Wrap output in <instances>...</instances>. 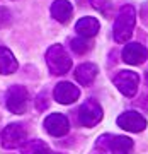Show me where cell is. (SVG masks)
Returning a JSON list of instances; mask_svg holds the SVG:
<instances>
[{"mask_svg":"<svg viewBox=\"0 0 148 154\" xmlns=\"http://www.w3.org/2000/svg\"><path fill=\"white\" fill-rule=\"evenodd\" d=\"M33 154H58V152H53V151H49V149L46 147V146H41V147L36 149V151H34Z\"/></svg>","mask_w":148,"mask_h":154,"instance_id":"obj_19","label":"cell"},{"mask_svg":"<svg viewBox=\"0 0 148 154\" xmlns=\"http://www.w3.org/2000/svg\"><path fill=\"white\" fill-rule=\"evenodd\" d=\"M135 22H136V11L133 5H124L119 11L118 17L114 21V39L118 43H126L131 38L133 29H135Z\"/></svg>","mask_w":148,"mask_h":154,"instance_id":"obj_1","label":"cell"},{"mask_svg":"<svg viewBox=\"0 0 148 154\" xmlns=\"http://www.w3.org/2000/svg\"><path fill=\"white\" fill-rule=\"evenodd\" d=\"M118 125L123 130H128V132H141L147 127V120L138 111H124L118 118Z\"/></svg>","mask_w":148,"mask_h":154,"instance_id":"obj_8","label":"cell"},{"mask_svg":"<svg viewBox=\"0 0 148 154\" xmlns=\"http://www.w3.org/2000/svg\"><path fill=\"white\" fill-rule=\"evenodd\" d=\"M26 128L24 125L21 123H10L7 125L4 130H2V146L5 149H16V147H21L22 144L26 142Z\"/></svg>","mask_w":148,"mask_h":154,"instance_id":"obj_3","label":"cell"},{"mask_svg":"<svg viewBox=\"0 0 148 154\" xmlns=\"http://www.w3.org/2000/svg\"><path fill=\"white\" fill-rule=\"evenodd\" d=\"M99 28L100 26H99V21L95 17H82L77 22V26H75L77 33L82 38H92V36H95L99 33Z\"/></svg>","mask_w":148,"mask_h":154,"instance_id":"obj_12","label":"cell"},{"mask_svg":"<svg viewBox=\"0 0 148 154\" xmlns=\"http://www.w3.org/2000/svg\"><path fill=\"white\" fill-rule=\"evenodd\" d=\"M16 70H17V60L14 57V53L9 48L0 46V74L9 75V74H12Z\"/></svg>","mask_w":148,"mask_h":154,"instance_id":"obj_14","label":"cell"},{"mask_svg":"<svg viewBox=\"0 0 148 154\" xmlns=\"http://www.w3.org/2000/svg\"><path fill=\"white\" fill-rule=\"evenodd\" d=\"M71 50L75 51V53H78V55H83L85 51H89L90 50V43L87 41V38H73L70 43Z\"/></svg>","mask_w":148,"mask_h":154,"instance_id":"obj_16","label":"cell"},{"mask_svg":"<svg viewBox=\"0 0 148 154\" xmlns=\"http://www.w3.org/2000/svg\"><path fill=\"white\" fill-rule=\"evenodd\" d=\"M147 57H148L147 48L140 43H129L123 50V60L129 65H140L147 60Z\"/></svg>","mask_w":148,"mask_h":154,"instance_id":"obj_10","label":"cell"},{"mask_svg":"<svg viewBox=\"0 0 148 154\" xmlns=\"http://www.w3.org/2000/svg\"><path fill=\"white\" fill-rule=\"evenodd\" d=\"M90 4H92V7H95L97 11L104 12V14H107L111 9V2L109 0H90Z\"/></svg>","mask_w":148,"mask_h":154,"instance_id":"obj_17","label":"cell"},{"mask_svg":"<svg viewBox=\"0 0 148 154\" xmlns=\"http://www.w3.org/2000/svg\"><path fill=\"white\" fill-rule=\"evenodd\" d=\"M102 120V108L97 101L89 99L78 108V122L83 127H94Z\"/></svg>","mask_w":148,"mask_h":154,"instance_id":"obj_4","label":"cell"},{"mask_svg":"<svg viewBox=\"0 0 148 154\" xmlns=\"http://www.w3.org/2000/svg\"><path fill=\"white\" fill-rule=\"evenodd\" d=\"M109 149L112 154H129L133 149V140L129 137H124V135L111 137Z\"/></svg>","mask_w":148,"mask_h":154,"instance_id":"obj_15","label":"cell"},{"mask_svg":"<svg viewBox=\"0 0 148 154\" xmlns=\"http://www.w3.org/2000/svg\"><path fill=\"white\" fill-rule=\"evenodd\" d=\"M138 84H140V77H138L136 72L131 70H121L114 77V86L128 98H133L136 94Z\"/></svg>","mask_w":148,"mask_h":154,"instance_id":"obj_5","label":"cell"},{"mask_svg":"<svg viewBox=\"0 0 148 154\" xmlns=\"http://www.w3.org/2000/svg\"><path fill=\"white\" fill-rule=\"evenodd\" d=\"M46 63H48V69L51 70V74H55V75L66 74L71 69V58L61 45H53L48 48Z\"/></svg>","mask_w":148,"mask_h":154,"instance_id":"obj_2","label":"cell"},{"mask_svg":"<svg viewBox=\"0 0 148 154\" xmlns=\"http://www.w3.org/2000/svg\"><path fill=\"white\" fill-rule=\"evenodd\" d=\"M95 77H97V67L94 65V63H82V65H78L77 70H75V79H77L82 86L92 84Z\"/></svg>","mask_w":148,"mask_h":154,"instance_id":"obj_13","label":"cell"},{"mask_svg":"<svg viewBox=\"0 0 148 154\" xmlns=\"http://www.w3.org/2000/svg\"><path fill=\"white\" fill-rule=\"evenodd\" d=\"M10 21H12L10 12L7 11L5 7H0V29H2V28H7V26L10 24Z\"/></svg>","mask_w":148,"mask_h":154,"instance_id":"obj_18","label":"cell"},{"mask_svg":"<svg viewBox=\"0 0 148 154\" xmlns=\"http://www.w3.org/2000/svg\"><path fill=\"white\" fill-rule=\"evenodd\" d=\"M71 14H73V7L68 0H56L51 5V16L55 17L58 22H68Z\"/></svg>","mask_w":148,"mask_h":154,"instance_id":"obj_11","label":"cell"},{"mask_svg":"<svg viewBox=\"0 0 148 154\" xmlns=\"http://www.w3.org/2000/svg\"><path fill=\"white\" fill-rule=\"evenodd\" d=\"M44 128L49 135L53 137H61L68 134V128H70V123H68V118L61 113H51V115L46 116L44 120Z\"/></svg>","mask_w":148,"mask_h":154,"instance_id":"obj_7","label":"cell"},{"mask_svg":"<svg viewBox=\"0 0 148 154\" xmlns=\"http://www.w3.org/2000/svg\"><path fill=\"white\" fill-rule=\"evenodd\" d=\"M28 99H29V94L26 91V88H22V86H12L9 89V93H7V108L12 113L21 115L28 108Z\"/></svg>","mask_w":148,"mask_h":154,"instance_id":"obj_6","label":"cell"},{"mask_svg":"<svg viewBox=\"0 0 148 154\" xmlns=\"http://www.w3.org/2000/svg\"><path fill=\"white\" fill-rule=\"evenodd\" d=\"M55 99L61 105H71L75 103L80 96V91H78L77 86H73L71 82H60L55 88Z\"/></svg>","mask_w":148,"mask_h":154,"instance_id":"obj_9","label":"cell"}]
</instances>
